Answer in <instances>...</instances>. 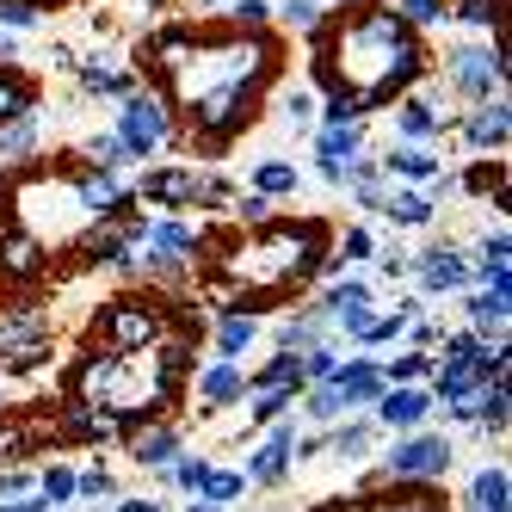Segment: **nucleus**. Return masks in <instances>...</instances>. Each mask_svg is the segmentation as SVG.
I'll return each mask as SVG.
<instances>
[{
    "mask_svg": "<svg viewBox=\"0 0 512 512\" xmlns=\"http://www.w3.org/2000/svg\"><path fill=\"white\" fill-rule=\"evenodd\" d=\"M155 62L173 81L179 105H186L192 136L204 149H223V142L253 118V99L266 93L272 68H278V50H272V38H260V31L229 38V44H198L192 31H167L155 44Z\"/></svg>",
    "mask_w": 512,
    "mask_h": 512,
    "instance_id": "nucleus-1",
    "label": "nucleus"
},
{
    "mask_svg": "<svg viewBox=\"0 0 512 512\" xmlns=\"http://www.w3.org/2000/svg\"><path fill=\"white\" fill-rule=\"evenodd\" d=\"M315 38H321L315 44V87L352 93L358 112H383V105H395L414 81H426L420 31L395 7H383V0H358L352 13L321 25Z\"/></svg>",
    "mask_w": 512,
    "mask_h": 512,
    "instance_id": "nucleus-2",
    "label": "nucleus"
},
{
    "mask_svg": "<svg viewBox=\"0 0 512 512\" xmlns=\"http://www.w3.org/2000/svg\"><path fill=\"white\" fill-rule=\"evenodd\" d=\"M321 253H327V229L321 223H260L247 247H235L229 260V278L247 290V297H278L290 284H309L321 272Z\"/></svg>",
    "mask_w": 512,
    "mask_h": 512,
    "instance_id": "nucleus-3",
    "label": "nucleus"
},
{
    "mask_svg": "<svg viewBox=\"0 0 512 512\" xmlns=\"http://www.w3.org/2000/svg\"><path fill=\"white\" fill-rule=\"evenodd\" d=\"M93 340L105 352H142V346L167 340V315L155 297H112L93 315Z\"/></svg>",
    "mask_w": 512,
    "mask_h": 512,
    "instance_id": "nucleus-4",
    "label": "nucleus"
},
{
    "mask_svg": "<svg viewBox=\"0 0 512 512\" xmlns=\"http://www.w3.org/2000/svg\"><path fill=\"white\" fill-rule=\"evenodd\" d=\"M315 315H321V327H327V334H340V340H364V327H371L377 315H383V303H377V290L371 284H364V278H327V290H321V297L309 303Z\"/></svg>",
    "mask_w": 512,
    "mask_h": 512,
    "instance_id": "nucleus-5",
    "label": "nucleus"
},
{
    "mask_svg": "<svg viewBox=\"0 0 512 512\" xmlns=\"http://www.w3.org/2000/svg\"><path fill=\"white\" fill-rule=\"evenodd\" d=\"M451 457H457V445L445 432L414 426V432H401L395 445L383 451V482H445Z\"/></svg>",
    "mask_w": 512,
    "mask_h": 512,
    "instance_id": "nucleus-6",
    "label": "nucleus"
},
{
    "mask_svg": "<svg viewBox=\"0 0 512 512\" xmlns=\"http://www.w3.org/2000/svg\"><path fill=\"white\" fill-rule=\"evenodd\" d=\"M118 142L130 149V161L173 149V118H167V99H161V93H149V87H130V93L118 99Z\"/></svg>",
    "mask_w": 512,
    "mask_h": 512,
    "instance_id": "nucleus-7",
    "label": "nucleus"
},
{
    "mask_svg": "<svg viewBox=\"0 0 512 512\" xmlns=\"http://www.w3.org/2000/svg\"><path fill=\"white\" fill-rule=\"evenodd\" d=\"M445 81H451L457 99L506 93V50L500 44H451L445 50Z\"/></svg>",
    "mask_w": 512,
    "mask_h": 512,
    "instance_id": "nucleus-8",
    "label": "nucleus"
},
{
    "mask_svg": "<svg viewBox=\"0 0 512 512\" xmlns=\"http://www.w3.org/2000/svg\"><path fill=\"white\" fill-rule=\"evenodd\" d=\"M457 142L475 155V161H494L506 155V142H512V99L506 93H488V99H469L463 105V118L451 124Z\"/></svg>",
    "mask_w": 512,
    "mask_h": 512,
    "instance_id": "nucleus-9",
    "label": "nucleus"
},
{
    "mask_svg": "<svg viewBox=\"0 0 512 512\" xmlns=\"http://www.w3.org/2000/svg\"><path fill=\"white\" fill-rule=\"evenodd\" d=\"M457 124L445 93H401L395 99V142H438Z\"/></svg>",
    "mask_w": 512,
    "mask_h": 512,
    "instance_id": "nucleus-10",
    "label": "nucleus"
},
{
    "mask_svg": "<svg viewBox=\"0 0 512 512\" xmlns=\"http://www.w3.org/2000/svg\"><path fill=\"white\" fill-rule=\"evenodd\" d=\"M297 432H303V426L290 420V414H278V420H272L266 445L253 451V457H247V469H241V475H247V488H284V482H290V463H297V457H290V445H297Z\"/></svg>",
    "mask_w": 512,
    "mask_h": 512,
    "instance_id": "nucleus-11",
    "label": "nucleus"
},
{
    "mask_svg": "<svg viewBox=\"0 0 512 512\" xmlns=\"http://www.w3.org/2000/svg\"><path fill=\"white\" fill-rule=\"evenodd\" d=\"M408 272L420 278L426 297H451V290L469 284V253H463L457 241H438V247H420V253H414Z\"/></svg>",
    "mask_w": 512,
    "mask_h": 512,
    "instance_id": "nucleus-12",
    "label": "nucleus"
},
{
    "mask_svg": "<svg viewBox=\"0 0 512 512\" xmlns=\"http://www.w3.org/2000/svg\"><path fill=\"white\" fill-rule=\"evenodd\" d=\"M334 395L346 401V414H358V408H371V401L383 395V364L371 358V352H340V364H334Z\"/></svg>",
    "mask_w": 512,
    "mask_h": 512,
    "instance_id": "nucleus-13",
    "label": "nucleus"
},
{
    "mask_svg": "<svg viewBox=\"0 0 512 512\" xmlns=\"http://www.w3.org/2000/svg\"><path fill=\"white\" fill-rule=\"evenodd\" d=\"M352 155H364V118H358V124H321V136H315V173L327 179V186L346 192Z\"/></svg>",
    "mask_w": 512,
    "mask_h": 512,
    "instance_id": "nucleus-14",
    "label": "nucleus"
},
{
    "mask_svg": "<svg viewBox=\"0 0 512 512\" xmlns=\"http://www.w3.org/2000/svg\"><path fill=\"white\" fill-rule=\"evenodd\" d=\"M68 179H75V198H81V210L93 216V223H105V216H118V210L130 204L124 173H112V167H93V161H81V173H68Z\"/></svg>",
    "mask_w": 512,
    "mask_h": 512,
    "instance_id": "nucleus-15",
    "label": "nucleus"
},
{
    "mask_svg": "<svg viewBox=\"0 0 512 512\" xmlns=\"http://www.w3.org/2000/svg\"><path fill=\"white\" fill-rule=\"evenodd\" d=\"M371 408H377V426H389V432H414V426H426V414L438 408V401H432L426 383H383V395L371 401Z\"/></svg>",
    "mask_w": 512,
    "mask_h": 512,
    "instance_id": "nucleus-16",
    "label": "nucleus"
},
{
    "mask_svg": "<svg viewBox=\"0 0 512 512\" xmlns=\"http://www.w3.org/2000/svg\"><path fill=\"white\" fill-rule=\"evenodd\" d=\"M75 81L87 99H124L136 87V75L112 56V50H93V56H75Z\"/></svg>",
    "mask_w": 512,
    "mask_h": 512,
    "instance_id": "nucleus-17",
    "label": "nucleus"
},
{
    "mask_svg": "<svg viewBox=\"0 0 512 512\" xmlns=\"http://www.w3.org/2000/svg\"><path fill=\"white\" fill-rule=\"evenodd\" d=\"M124 438H130V463H136V469H155V475H161L179 451H186V445H179V426H167V420H142V426H130Z\"/></svg>",
    "mask_w": 512,
    "mask_h": 512,
    "instance_id": "nucleus-18",
    "label": "nucleus"
},
{
    "mask_svg": "<svg viewBox=\"0 0 512 512\" xmlns=\"http://www.w3.org/2000/svg\"><path fill=\"white\" fill-rule=\"evenodd\" d=\"M241 395H247V371L235 358H216L198 371V408L204 414H223V408H241Z\"/></svg>",
    "mask_w": 512,
    "mask_h": 512,
    "instance_id": "nucleus-19",
    "label": "nucleus"
},
{
    "mask_svg": "<svg viewBox=\"0 0 512 512\" xmlns=\"http://www.w3.org/2000/svg\"><path fill=\"white\" fill-rule=\"evenodd\" d=\"M389 179H401V186H426L432 173H445V155H438V142H395L389 155H377Z\"/></svg>",
    "mask_w": 512,
    "mask_h": 512,
    "instance_id": "nucleus-20",
    "label": "nucleus"
},
{
    "mask_svg": "<svg viewBox=\"0 0 512 512\" xmlns=\"http://www.w3.org/2000/svg\"><path fill=\"white\" fill-rule=\"evenodd\" d=\"M192 198H198V173L192 167H155V173H142V204L186 210Z\"/></svg>",
    "mask_w": 512,
    "mask_h": 512,
    "instance_id": "nucleus-21",
    "label": "nucleus"
},
{
    "mask_svg": "<svg viewBox=\"0 0 512 512\" xmlns=\"http://www.w3.org/2000/svg\"><path fill=\"white\" fill-rule=\"evenodd\" d=\"M463 321H469L482 340H506L512 297H494V290H469V284H463Z\"/></svg>",
    "mask_w": 512,
    "mask_h": 512,
    "instance_id": "nucleus-22",
    "label": "nucleus"
},
{
    "mask_svg": "<svg viewBox=\"0 0 512 512\" xmlns=\"http://www.w3.org/2000/svg\"><path fill=\"white\" fill-rule=\"evenodd\" d=\"M475 512H506L512 506V469L506 463H482L469 475V494H463Z\"/></svg>",
    "mask_w": 512,
    "mask_h": 512,
    "instance_id": "nucleus-23",
    "label": "nucleus"
},
{
    "mask_svg": "<svg viewBox=\"0 0 512 512\" xmlns=\"http://www.w3.org/2000/svg\"><path fill=\"white\" fill-rule=\"evenodd\" d=\"M371 445H377V420H364V414H340L334 426H327V451L346 457V463L371 457Z\"/></svg>",
    "mask_w": 512,
    "mask_h": 512,
    "instance_id": "nucleus-24",
    "label": "nucleus"
},
{
    "mask_svg": "<svg viewBox=\"0 0 512 512\" xmlns=\"http://www.w3.org/2000/svg\"><path fill=\"white\" fill-rule=\"evenodd\" d=\"M253 340H260V315H241V309H229L223 321H216V334H210V352L241 364V352H253Z\"/></svg>",
    "mask_w": 512,
    "mask_h": 512,
    "instance_id": "nucleus-25",
    "label": "nucleus"
},
{
    "mask_svg": "<svg viewBox=\"0 0 512 512\" xmlns=\"http://www.w3.org/2000/svg\"><path fill=\"white\" fill-rule=\"evenodd\" d=\"M44 260H50L44 241L25 235V229H13L7 247H0V272H7V278H44Z\"/></svg>",
    "mask_w": 512,
    "mask_h": 512,
    "instance_id": "nucleus-26",
    "label": "nucleus"
},
{
    "mask_svg": "<svg viewBox=\"0 0 512 512\" xmlns=\"http://www.w3.org/2000/svg\"><path fill=\"white\" fill-rule=\"evenodd\" d=\"M38 142H44V118H38V105H31V112L0 124V161H25Z\"/></svg>",
    "mask_w": 512,
    "mask_h": 512,
    "instance_id": "nucleus-27",
    "label": "nucleus"
},
{
    "mask_svg": "<svg viewBox=\"0 0 512 512\" xmlns=\"http://www.w3.org/2000/svg\"><path fill=\"white\" fill-rule=\"evenodd\" d=\"M383 210H389V223H401V229H426L432 216H438V204H432L420 186H395V192H383Z\"/></svg>",
    "mask_w": 512,
    "mask_h": 512,
    "instance_id": "nucleus-28",
    "label": "nucleus"
},
{
    "mask_svg": "<svg viewBox=\"0 0 512 512\" xmlns=\"http://www.w3.org/2000/svg\"><path fill=\"white\" fill-rule=\"evenodd\" d=\"M321 334H327V327H321V315H315L309 303H303V309H290V315L278 321V346H284V352H303V346H315Z\"/></svg>",
    "mask_w": 512,
    "mask_h": 512,
    "instance_id": "nucleus-29",
    "label": "nucleus"
},
{
    "mask_svg": "<svg viewBox=\"0 0 512 512\" xmlns=\"http://www.w3.org/2000/svg\"><path fill=\"white\" fill-rule=\"evenodd\" d=\"M241 494H247V475H241V469H210V475H204V488H198L192 500H210V506H223V512H229V506H241Z\"/></svg>",
    "mask_w": 512,
    "mask_h": 512,
    "instance_id": "nucleus-30",
    "label": "nucleus"
},
{
    "mask_svg": "<svg viewBox=\"0 0 512 512\" xmlns=\"http://www.w3.org/2000/svg\"><path fill=\"white\" fill-rule=\"evenodd\" d=\"M297 186H303V173L290 161H260L253 167V192H266V198H297Z\"/></svg>",
    "mask_w": 512,
    "mask_h": 512,
    "instance_id": "nucleus-31",
    "label": "nucleus"
},
{
    "mask_svg": "<svg viewBox=\"0 0 512 512\" xmlns=\"http://www.w3.org/2000/svg\"><path fill=\"white\" fill-rule=\"evenodd\" d=\"M81 161H93V167H112V173H124V167H130V149L118 142V130H99V136H87V142H81Z\"/></svg>",
    "mask_w": 512,
    "mask_h": 512,
    "instance_id": "nucleus-32",
    "label": "nucleus"
},
{
    "mask_svg": "<svg viewBox=\"0 0 512 512\" xmlns=\"http://www.w3.org/2000/svg\"><path fill=\"white\" fill-rule=\"evenodd\" d=\"M482 266H512V235H506V223L482 229V241H475V260H469V278L482 272Z\"/></svg>",
    "mask_w": 512,
    "mask_h": 512,
    "instance_id": "nucleus-33",
    "label": "nucleus"
},
{
    "mask_svg": "<svg viewBox=\"0 0 512 512\" xmlns=\"http://www.w3.org/2000/svg\"><path fill=\"white\" fill-rule=\"evenodd\" d=\"M426 371H432V352L408 346V352H395V358L383 364V383H426Z\"/></svg>",
    "mask_w": 512,
    "mask_h": 512,
    "instance_id": "nucleus-34",
    "label": "nucleus"
},
{
    "mask_svg": "<svg viewBox=\"0 0 512 512\" xmlns=\"http://www.w3.org/2000/svg\"><path fill=\"white\" fill-rule=\"evenodd\" d=\"M247 395H253V401H247V420H278V414L297 408L303 389H247Z\"/></svg>",
    "mask_w": 512,
    "mask_h": 512,
    "instance_id": "nucleus-35",
    "label": "nucleus"
},
{
    "mask_svg": "<svg viewBox=\"0 0 512 512\" xmlns=\"http://www.w3.org/2000/svg\"><path fill=\"white\" fill-rule=\"evenodd\" d=\"M278 13H284L290 31H309L315 38V31L327 25V0H278Z\"/></svg>",
    "mask_w": 512,
    "mask_h": 512,
    "instance_id": "nucleus-36",
    "label": "nucleus"
},
{
    "mask_svg": "<svg viewBox=\"0 0 512 512\" xmlns=\"http://www.w3.org/2000/svg\"><path fill=\"white\" fill-rule=\"evenodd\" d=\"M204 475H210V463L204 457H192V451H179L167 469H161V482H173V488H186V494H198L204 488Z\"/></svg>",
    "mask_w": 512,
    "mask_h": 512,
    "instance_id": "nucleus-37",
    "label": "nucleus"
},
{
    "mask_svg": "<svg viewBox=\"0 0 512 512\" xmlns=\"http://www.w3.org/2000/svg\"><path fill=\"white\" fill-rule=\"evenodd\" d=\"M19 340H44V309H19V315L0 321V352L19 346Z\"/></svg>",
    "mask_w": 512,
    "mask_h": 512,
    "instance_id": "nucleus-38",
    "label": "nucleus"
},
{
    "mask_svg": "<svg viewBox=\"0 0 512 512\" xmlns=\"http://www.w3.org/2000/svg\"><path fill=\"white\" fill-rule=\"evenodd\" d=\"M75 500H118V475L112 469H75Z\"/></svg>",
    "mask_w": 512,
    "mask_h": 512,
    "instance_id": "nucleus-39",
    "label": "nucleus"
},
{
    "mask_svg": "<svg viewBox=\"0 0 512 512\" xmlns=\"http://www.w3.org/2000/svg\"><path fill=\"white\" fill-rule=\"evenodd\" d=\"M334 364H340V346L321 334L315 346H303V383H321V377H334Z\"/></svg>",
    "mask_w": 512,
    "mask_h": 512,
    "instance_id": "nucleus-40",
    "label": "nucleus"
},
{
    "mask_svg": "<svg viewBox=\"0 0 512 512\" xmlns=\"http://www.w3.org/2000/svg\"><path fill=\"white\" fill-rule=\"evenodd\" d=\"M38 494H44V506H75V469H44L38 475Z\"/></svg>",
    "mask_w": 512,
    "mask_h": 512,
    "instance_id": "nucleus-41",
    "label": "nucleus"
},
{
    "mask_svg": "<svg viewBox=\"0 0 512 512\" xmlns=\"http://www.w3.org/2000/svg\"><path fill=\"white\" fill-rule=\"evenodd\" d=\"M44 25V7H31V0H0V31H38Z\"/></svg>",
    "mask_w": 512,
    "mask_h": 512,
    "instance_id": "nucleus-42",
    "label": "nucleus"
},
{
    "mask_svg": "<svg viewBox=\"0 0 512 512\" xmlns=\"http://www.w3.org/2000/svg\"><path fill=\"white\" fill-rule=\"evenodd\" d=\"M395 13L408 19L414 31H426V25H445V19H451V7H445V0H401Z\"/></svg>",
    "mask_w": 512,
    "mask_h": 512,
    "instance_id": "nucleus-43",
    "label": "nucleus"
},
{
    "mask_svg": "<svg viewBox=\"0 0 512 512\" xmlns=\"http://www.w3.org/2000/svg\"><path fill=\"white\" fill-rule=\"evenodd\" d=\"M272 19V0H229V25L235 31H260Z\"/></svg>",
    "mask_w": 512,
    "mask_h": 512,
    "instance_id": "nucleus-44",
    "label": "nucleus"
},
{
    "mask_svg": "<svg viewBox=\"0 0 512 512\" xmlns=\"http://www.w3.org/2000/svg\"><path fill=\"white\" fill-rule=\"evenodd\" d=\"M315 105H321V124H358V118H364L352 93H327V99H315Z\"/></svg>",
    "mask_w": 512,
    "mask_h": 512,
    "instance_id": "nucleus-45",
    "label": "nucleus"
},
{
    "mask_svg": "<svg viewBox=\"0 0 512 512\" xmlns=\"http://www.w3.org/2000/svg\"><path fill=\"white\" fill-rule=\"evenodd\" d=\"M229 210H235V223H247V229H260L266 216H272V198H266V192H247V198H229Z\"/></svg>",
    "mask_w": 512,
    "mask_h": 512,
    "instance_id": "nucleus-46",
    "label": "nucleus"
},
{
    "mask_svg": "<svg viewBox=\"0 0 512 512\" xmlns=\"http://www.w3.org/2000/svg\"><path fill=\"white\" fill-rule=\"evenodd\" d=\"M229 198H235V186H229L223 173H198V198H192V204H210V210H223Z\"/></svg>",
    "mask_w": 512,
    "mask_h": 512,
    "instance_id": "nucleus-47",
    "label": "nucleus"
},
{
    "mask_svg": "<svg viewBox=\"0 0 512 512\" xmlns=\"http://www.w3.org/2000/svg\"><path fill=\"white\" fill-rule=\"evenodd\" d=\"M340 260L352 266V260H377V235L371 229H346L340 235Z\"/></svg>",
    "mask_w": 512,
    "mask_h": 512,
    "instance_id": "nucleus-48",
    "label": "nucleus"
},
{
    "mask_svg": "<svg viewBox=\"0 0 512 512\" xmlns=\"http://www.w3.org/2000/svg\"><path fill=\"white\" fill-rule=\"evenodd\" d=\"M457 19H463L469 31H494L500 7H494V0H457Z\"/></svg>",
    "mask_w": 512,
    "mask_h": 512,
    "instance_id": "nucleus-49",
    "label": "nucleus"
},
{
    "mask_svg": "<svg viewBox=\"0 0 512 512\" xmlns=\"http://www.w3.org/2000/svg\"><path fill=\"white\" fill-rule=\"evenodd\" d=\"M401 334H408V346L432 352V346H438V334H445V327H438V321H426V315H408V327H401Z\"/></svg>",
    "mask_w": 512,
    "mask_h": 512,
    "instance_id": "nucleus-50",
    "label": "nucleus"
},
{
    "mask_svg": "<svg viewBox=\"0 0 512 512\" xmlns=\"http://www.w3.org/2000/svg\"><path fill=\"white\" fill-rule=\"evenodd\" d=\"M284 118H290V130H303V124L315 118V93H309V87H297V93L284 99Z\"/></svg>",
    "mask_w": 512,
    "mask_h": 512,
    "instance_id": "nucleus-51",
    "label": "nucleus"
},
{
    "mask_svg": "<svg viewBox=\"0 0 512 512\" xmlns=\"http://www.w3.org/2000/svg\"><path fill=\"white\" fill-rule=\"evenodd\" d=\"M31 488H38V469H0V500L31 494Z\"/></svg>",
    "mask_w": 512,
    "mask_h": 512,
    "instance_id": "nucleus-52",
    "label": "nucleus"
},
{
    "mask_svg": "<svg viewBox=\"0 0 512 512\" xmlns=\"http://www.w3.org/2000/svg\"><path fill=\"white\" fill-rule=\"evenodd\" d=\"M25 445H31L25 426H0V463H19V457H25Z\"/></svg>",
    "mask_w": 512,
    "mask_h": 512,
    "instance_id": "nucleus-53",
    "label": "nucleus"
},
{
    "mask_svg": "<svg viewBox=\"0 0 512 512\" xmlns=\"http://www.w3.org/2000/svg\"><path fill=\"white\" fill-rule=\"evenodd\" d=\"M0 512H50V506H44V494H38V488H31V494H13V500H0Z\"/></svg>",
    "mask_w": 512,
    "mask_h": 512,
    "instance_id": "nucleus-54",
    "label": "nucleus"
},
{
    "mask_svg": "<svg viewBox=\"0 0 512 512\" xmlns=\"http://www.w3.org/2000/svg\"><path fill=\"white\" fill-rule=\"evenodd\" d=\"M377 272H383V278H408V260L389 247V253H377Z\"/></svg>",
    "mask_w": 512,
    "mask_h": 512,
    "instance_id": "nucleus-55",
    "label": "nucleus"
},
{
    "mask_svg": "<svg viewBox=\"0 0 512 512\" xmlns=\"http://www.w3.org/2000/svg\"><path fill=\"white\" fill-rule=\"evenodd\" d=\"M19 62V44H13V31H0V68H13Z\"/></svg>",
    "mask_w": 512,
    "mask_h": 512,
    "instance_id": "nucleus-56",
    "label": "nucleus"
},
{
    "mask_svg": "<svg viewBox=\"0 0 512 512\" xmlns=\"http://www.w3.org/2000/svg\"><path fill=\"white\" fill-rule=\"evenodd\" d=\"M50 68H75V50H68V44H50Z\"/></svg>",
    "mask_w": 512,
    "mask_h": 512,
    "instance_id": "nucleus-57",
    "label": "nucleus"
},
{
    "mask_svg": "<svg viewBox=\"0 0 512 512\" xmlns=\"http://www.w3.org/2000/svg\"><path fill=\"white\" fill-rule=\"evenodd\" d=\"M112 512H161V500H118Z\"/></svg>",
    "mask_w": 512,
    "mask_h": 512,
    "instance_id": "nucleus-58",
    "label": "nucleus"
},
{
    "mask_svg": "<svg viewBox=\"0 0 512 512\" xmlns=\"http://www.w3.org/2000/svg\"><path fill=\"white\" fill-rule=\"evenodd\" d=\"M186 512H223V506H210V500H192V506H186Z\"/></svg>",
    "mask_w": 512,
    "mask_h": 512,
    "instance_id": "nucleus-59",
    "label": "nucleus"
},
{
    "mask_svg": "<svg viewBox=\"0 0 512 512\" xmlns=\"http://www.w3.org/2000/svg\"><path fill=\"white\" fill-rule=\"evenodd\" d=\"M321 512H346V506H340V500H327V506H321Z\"/></svg>",
    "mask_w": 512,
    "mask_h": 512,
    "instance_id": "nucleus-60",
    "label": "nucleus"
},
{
    "mask_svg": "<svg viewBox=\"0 0 512 512\" xmlns=\"http://www.w3.org/2000/svg\"><path fill=\"white\" fill-rule=\"evenodd\" d=\"M31 7H44V0H31Z\"/></svg>",
    "mask_w": 512,
    "mask_h": 512,
    "instance_id": "nucleus-61",
    "label": "nucleus"
},
{
    "mask_svg": "<svg viewBox=\"0 0 512 512\" xmlns=\"http://www.w3.org/2000/svg\"><path fill=\"white\" fill-rule=\"evenodd\" d=\"M469 512H475V506H469Z\"/></svg>",
    "mask_w": 512,
    "mask_h": 512,
    "instance_id": "nucleus-62",
    "label": "nucleus"
},
{
    "mask_svg": "<svg viewBox=\"0 0 512 512\" xmlns=\"http://www.w3.org/2000/svg\"><path fill=\"white\" fill-rule=\"evenodd\" d=\"M50 512H56V506H50Z\"/></svg>",
    "mask_w": 512,
    "mask_h": 512,
    "instance_id": "nucleus-63",
    "label": "nucleus"
}]
</instances>
